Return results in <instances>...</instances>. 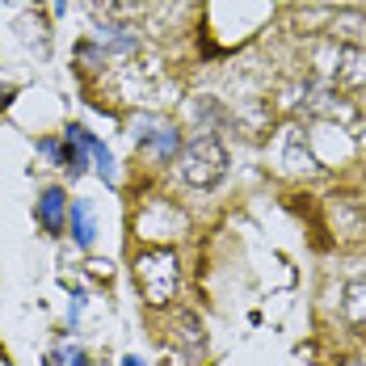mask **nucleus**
Here are the masks:
<instances>
[{"label":"nucleus","instance_id":"5","mask_svg":"<svg viewBox=\"0 0 366 366\" xmlns=\"http://www.w3.org/2000/svg\"><path fill=\"white\" fill-rule=\"evenodd\" d=\"M68 232H72V240L80 244V249H89L93 236H97V227H93V211H89L84 198H76L72 207H68Z\"/></svg>","mask_w":366,"mask_h":366},{"label":"nucleus","instance_id":"6","mask_svg":"<svg viewBox=\"0 0 366 366\" xmlns=\"http://www.w3.org/2000/svg\"><path fill=\"white\" fill-rule=\"evenodd\" d=\"M80 144H84V152H89V160H93V169L106 177V182H114V156L110 147L102 144L97 135H89V131H80Z\"/></svg>","mask_w":366,"mask_h":366},{"label":"nucleus","instance_id":"2","mask_svg":"<svg viewBox=\"0 0 366 366\" xmlns=\"http://www.w3.org/2000/svg\"><path fill=\"white\" fill-rule=\"evenodd\" d=\"M131 135H135V144L139 147H152L160 160H169V156L182 152V135H177V127H173V122H160V118H144L139 131H131Z\"/></svg>","mask_w":366,"mask_h":366},{"label":"nucleus","instance_id":"3","mask_svg":"<svg viewBox=\"0 0 366 366\" xmlns=\"http://www.w3.org/2000/svg\"><path fill=\"white\" fill-rule=\"evenodd\" d=\"M135 278H139V287H152V278H160V295L169 299L173 295V282H177V261L173 253H164V249H156V253H144L139 257V265H135Z\"/></svg>","mask_w":366,"mask_h":366},{"label":"nucleus","instance_id":"8","mask_svg":"<svg viewBox=\"0 0 366 366\" xmlns=\"http://www.w3.org/2000/svg\"><path fill=\"white\" fill-rule=\"evenodd\" d=\"M122 366H144V358H135V354H127V358H122Z\"/></svg>","mask_w":366,"mask_h":366},{"label":"nucleus","instance_id":"1","mask_svg":"<svg viewBox=\"0 0 366 366\" xmlns=\"http://www.w3.org/2000/svg\"><path fill=\"white\" fill-rule=\"evenodd\" d=\"M223 173H227V152L215 135H198V139H189L182 152V177L189 185H198V189H211V185L219 182Z\"/></svg>","mask_w":366,"mask_h":366},{"label":"nucleus","instance_id":"4","mask_svg":"<svg viewBox=\"0 0 366 366\" xmlns=\"http://www.w3.org/2000/svg\"><path fill=\"white\" fill-rule=\"evenodd\" d=\"M68 189H59V185H46L42 189V198H38V207H34V219L51 232V236H59L64 227H68Z\"/></svg>","mask_w":366,"mask_h":366},{"label":"nucleus","instance_id":"7","mask_svg":"<svg viewBox=\"0 0 366 366\" xmlns=\"http://www.w3.org/2000/svg\"><path fill=\"white\" fill-rule=\"evenodd\" d=\"M46 362L51 366H84V350H80V345H59Z\"/></svg>","mask_w":366,"mask_h":366}]
</instances>
